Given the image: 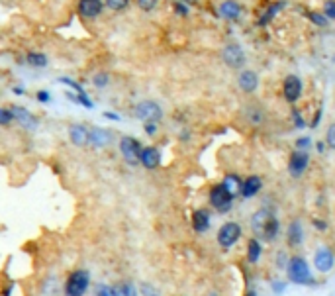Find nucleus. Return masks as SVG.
Returning <instances> with one entry per match:
<instances>
[{"mask_svg": "<svg viewBox=\"0 0 335 296\" xmlns=\"http://www.w3.org/2000/svg\"><path fill=\"white\" fill-rule=\"evenodd\" d=\"M190 226L194 233H208L212 230V212L208 208H196L190 214Z\"/></svg>", "mask_w": 335, "mask_h": 296, "instance_id": "nucleus-11", "label": "nucleus"}, {"mask_svg": "<svg viewBox=\"0 0 335 296\" xmlns=\"http://www.w3.org/2000/svg\"><path fill=\"white\" fill-rule=\"evenodd\" d=\"M159 0H137V6L143 10V12H151L155 6H157Z\"/></svg>", "mask_w": 335, "mask_h": 296, "instance_id": "nucleus-40", "label": "nucleus"}, {"mask_svg": "<svg viewBox=\"0 0 335 296\" xmlns=\"http://www.w3.org/2000/svg\"><path fill=\"white\" fill-rule=\"evenodd\" d=\"M28 63L32 67H45L47 65V55L45 53H28Z\"/></svg>", "mask_w": 335, "mask_h": 296, "instance_id": "nucleus-29", "label": "nucleus"}, {"mask_svg": "<svg viewBox=\"0 0 335 296\" xmlns=\"http://www.w3.org/2000/svg\"><path fill=\"white\" fill-rule=\"evenodd\" d=\"M251 232L255 233V237H259L263 243H274L280 233V220L276 218L274 208L271 206H261L253 216H251Z\"/></svg>", "mask_w": 335, "mask_h": 296, "instance_id": "nucleus-1", "label": "nucleus"}, {"mask_svg": "<svg viewBox=\"0 0 335 296\" xmlns=\"http://www.w3.org/2000/svg\"><path fill=\"white\" fill-rule=\"evenodd\" d=\"M327 20H335V0H325L323 4V12H321Z\"/></svg>", "mask_w": 335, "mask_h": 296, "instance_id": "nucleus-36", "label": "nucleus"}, {"mask_svg": "<svg viewBox=\"0 0 335 296\" xmlns=\"http://www.w3.org/2000/svg\"><path fill=\"white\" fill-rule=\"evenodd\" d=\"M292 120H294V126L298 127V129H302V127H306V120H302V116H300V112L294 108L292 110Z\"/></svg>", "mask_w": 335, "mask_h": 296, "instance_id": "nucleus-42", "label": "nucleus"}, {"mask_svg": "<svg viewBox=\"0 0 335 296\" xmlns=\"http://www.w3.org/2000/svg\"><path fill=\"white\" fill-rule=\"evenodd\" d=\"M36 98H38L42 104H47V102H51V94H49L47 90H40V92L36 94Z\"/></svg>", "mask_w": 335, "mask_h": 296, "instance_id": "nucleus-43", "label": "nucleus"}, {"mask_svg": "<svg viewBox=\"0 0 335 296\" xmlns=\"http://www.w3.org/2000/svg\"><path fill=\"white\" fill-rule=\"evenodd\" d=\"M288 253H286V249H278L276 253H274V267L276 269H280V271H284L286 269V265H288Z\"/></svg>", "mask_w": 335, "mask_h": 296, "instance_id": "nucleus-30", "label": "nucleus"}, {"mask_svg": "<svg viewBox=\"0 0 335 296\" xmlns=\"http://www.w3.org/2000/svg\"><path fill=\"white\" fill-rule=\"evenodd\" d=\"M104 118H108V120H114V122H120L122 118L116 114V112H104Z\"/></svg>", "mask_w": 335, "mask_h": 296, "instance_id": "nucleus-49", "label": "nucleus"}, {"mask_svg": "<svg viewBox=\"0 0 335 296\" xmlns=\"http://www.w3.org/2000/svg\"><path fill=\"white\" fill-rule=\"evenodd\" d=\"M308 18H310V22H312L314 26H317V28H325V26H327V18H325L321 12H308Z\"/></svg>", "mask_w": 335, "mask_h": 296, "instance_id": "nucleus-34", "label": "nucleus"}, {"mask_svg": "<svg viewBox=\"0 0 335 296\" xmlns=\"http://www.w3.org/2000/svg\"><path fill=\"white\" fill-rule=\"evenodd\" d=\"M14 122V114L8 108H0V126H8Z\"/></svg>", "mask_w": 335, "mask_h": 296, "instance_id": "nucleus-37", "label": "nucleus"}, {"mask_svg": "<svg viewBox=\"0 0 335 296\" xmlns=\"http://www.w3.org/2000/svg\"><path fill=\"white\" fill-rule=\"evenodd\" d=\"M106 4H108V8H110V10L122 12V10H126V8H127L129 0H106Z\"/></svg>", "mask_w": 335, "mask_h": 296, "instance_id": "nucleus-35", "label": "nucleus"}, {"mask_svg": "<svg viewBox=\"0 0 335 296\" xmlns=\"http://www.w3.org/2000/svg\"><path fill=\"white\" fill-rule=\"evenodd\" d=\"M312 228L315 232H319V233H325L329 230V226H327V222L323 218H312Z\"/></svg>", "mask_w": 335, "mask_h": 296, "instance_id": "nucleus-38", "label": "nucleus"}, {"mask_svg": "<svg viewBox=\"0 0 335 296\" xmlns=\"http://www.w3.org/2000/svg\"><path fill=\"white\" fill-rule=\"evenodd\" d=\"M92 294L94 296H120L116 284H108V282H96Z\"/></svg>", "mask_w": 335, "mask_h": 296, "instance_id": "nucleus-23", "label": "nucleus"}, {"mask_svg": "<svg viewBox=\"0 0 335 296\" xmlns=\"http://www.w3.org/2000/svg\"><path fill=\"white\" fill-rule=\"evenodd\" d=\"M108 83H110V77H108V73H104V71H100V73H96V75L92 77V85H94L96 88H106Z\"/></svg>", "mask_w": 335, "mask_h": 296, "instance_id": "nucleus-32", "label": "nucleus"}, {"mask_svg": "<svg viewBox=\"0 0 335 296\" xmlns=\"http://www.w3.org/2000/svg\"><path fill=\"white\" fill-rule=\"evenodd\" d=\"M220 14L226 20H237L241 16V4L235 2V0H224L220 4Z\"/></svg>", "mask_w": 335, "mask_h": 296, "instance_id": "nucleus-22", "label": "nucleus"}, {"mask_svg": "<svg viewBox=\"0 0 335 296\" xmlns=\"http://www.w3.org/2000/svg\"><path fill=\"white\" fill-rule=\"evenodd\" d=\"M302 86L304 85H302V81H300L298 75H288L284 79V83H282V94H284V98H286L288 104H296L300 100L302 90H304Z\"/></svg>", "mask_w": 335, "mask_h": 296, "instance_id": "nucleus-12", "label": "nucleus"}, {"mask_svg": "<svg viewBox=\"0 0 335 296\" xmlns=\"http://www.w3.org/2000/svg\"><path fill=\"white\" fill-rule=\"evenodd\" d=\"M12 114H14V122L20 124L24 129H36L38 127V118L24 106H14L12 108Z\"/></svg>", "mask_w": 335, "mask_h": 296, "instance_id": "nucleus-18", "label": "nucleus"}, {"mask_svg": "<svg viewBox=\"0 0 335 296\" xmlns=\"http://www.w3.org/2000/svg\"><path fill=\"white\" fill-rule=\"evenodd\" d=\"M92 286V276L90 271L86 269H73L61 286L63 296H86Z\"/></svg>", "mask_w": 335, "mask_h": 296, "instance_id": "nucleus-3", "label": "nucleus"}, {"mask_svg": "<svg viewBox=\"0 0 335 296\" xmlns=\"http://www.w3.org/2000/svg\"><path fill=\"white\" fill-rule=\"evenodd\" d=\"M69 139L75 147H86L90 143V129L83 124H71L69 126Z\"/></svg>", "mask_w": 335, "mask_h": 296, "instance_id": "nucleus-17", "label": "nucleus"}, {"mask_svg": "<svg viewBox=\"0 0 335 296\" xmlns=\"http://www.w3.org/2000/svg\"><path fill=\"white\" fill-rule=\"evenodd\" d=\"M308 165H310V153L308 151H302V149L290 151V155H288V167H286L288 173H290V177H294V179L302 177L308 171Z\"/></svg>", "mask_w": 335, "mask_h": 296, "instance_id": "nucleus-9", "label": "nucleus"}, {"mask_svg": "<svg viewBox=\"0 0 335 296\" xmlns=\"http://www.w3.org/2000/svg\"><path fill=\"white\" fill-rule=\"evenodd\" d=\"M263 253H265V243L255 235L249 237L247 243H245V261H247V265H259L261 259H263Z\"/></svg>", "mask_w": 335, "mask_h": 296, "instance_id": "nucleus-15", "label": "nucleus"}, {"mask_svg": "<svg viewBox=\"0 0 335 296\" xmlns=\"http://www.w3.org/2000/svg\"><path fill=\"white\" fill-rule=\"evenodd\" d=\"M282 6H284V2L271 4V6H269V10H267V12H265V14L259 18V22H257V24H259V26H267V24H269V22H271V20H272V18H274L278 12H280V8H282Z\"/></svg>", "mask_w": 335, "mask_h": 296, "instance_id": "nucleus-24", "label": "nucleus"}, {"mask_svg": "<svg viewBox=\"0 0 335 296\" xmlns=\"http://www.w3.org/2000/svg\"><path fill=\"white\" fill-rule=\"evenodd\" d=\"M284 271H286V280L290 284H296V286H315L317 284V278L304 255H298V253L290 255Z\"/></svg>", "mask_w": 335, "mask_h": 296, "instance_id": "nucleus-2", "label": "nucleus"}, {"mask_svg": "<svg viewBox=\"0 0 335 296\" xmlns=\"http://www.w3.org/2000/svg\"><path fill=\"white\" fill-rule=\"evenodd\" d=\"M14 288H16V282H8V284H4L2 286V292H0V294H2V296H12V292H14Z\"/></svg>", "mask_w": 335, "mask_h": 296, "instance_id": "nucleus-44", "label": "nucleus"}, {"mask_svg": "<svg viewBox=\"0 0 335 296\" xmlns=\"http://www.w3.org/2000/svg\"><path fill=\"white\" fill-rule=\"evenodd\" d=\"M133 116L141 122H157L159 124L163 118V108L153 100H143L133 108Z\"/></svg>", "mask_w": 335, "mask_h": 296, "instance_id": "nucleus-8", "label": "nucleus"}, {"mask_svg": "<svg viewBox=\"0 0 335 296\" xmlns=\"http://www.w3.org/2000/svg\"><path fill=\"white\" fill-rule=\"evenodd\" d=\"M296 149H302V151H308L310 149V145H312V137L310 135H302V137H298L296 139Z\"/></svg>", "mask_w": 335, "mask_h": 296, "instance_id": "nucleus-39", "label": "nucleus"}, {"mask_svg": "<svg viewBox=\"0 0 335 296\" xmlns=\"http://www.w3.org/2000/svg\"><path fill=\"white\" fill-rule=\"evenodd\" d=\"M325 145L335 151V122H331L325 129Z\"/></svg>", "mask_w": 335, "mask_h": 296, "instance_id": "nucleus-33", "label": "nucleus"}, {"mask_svg": "<svg viewBox=\"0 0 335 296\" xmlns=\"http://www.w3.org/2000/svg\"><path fill=\"white\" fill-rule=\"evenodd\" d=\"M104 10L102 0H79V14L83 18H96Z\"/></svg>", "mask_w": 335, "mask_h": 296, "instance_id": "nucleus-19", "label": "nucleus"}, {"mask_svg": "<svg viewBox=\"0 0 335 296\" xmlns=\"http://www.w3.org/2000/svg\"><path fill=\"white\" fill-rule=\"evenodd\" d=\"M237 85H239V88H241L243 92L251 94V92H255V90H257V86H259V77H257V73H255V71L245 69V71H241V73H239V77H237Z\"/></svg>", "mask_w": 335, "mask_h": 296, "instance_id": "nucleus-20", "label": "nucleus"}, {"mask_svg": "<svg viewBox=\"0 0 335 296\" xmlns=\"http://www.w3.org/2000/svg\"><path fill=\"white\" fill-rule=\"evenodd\" d=\"M116 288H118V294H120V296H139L137 286H135L133 282H129V280H122V282H118V284H116Z\"/></svg>", "mask_w": 335, "mask_h": 296, "instance_id": "nucleus-25", "label": "nucleus"}, {"mask_svg": "<svg viewBox=\"0 0 335 296\" xmlns=\"http://www.w3.org/2000/svg\"><path fill=\"white\" fill-rule=\"evenodd\" d=\"M304 237H306V233H304V224H302V220H292L290 224H288V228H286V245L290 247V249H300L302 247V243H304Z\"/></svg>", "mask_w": 335, "mask_h": 296, "instance_id": "nucleus-13", "label": "nucleus"}, {"mask_svg": "<svg viewBox=\"0 0 335 296\" xmlns=\"http://www.w3.org/2000/svg\"><path fill=\"white\" fill-rule=\"evenodd\" d=\"M90 143H92L94 147H98V149H102V147H106V145L112 143V131L94 126V127L90 129Z\"/></svg>", "mask_w": 335, "mask_h": 296, "instance_id": "nucleus-21", "label": "nucleus"}, {"mask_svg": "<svg viewBox=\"0 0 335 296\" xmlns=\"http://www.w3.org/2000/svg\"><path fill=\"white\" fill-rule=\"evenodd\" d=\"M188 137H190V133H188V131H187V129H185V131H183V135H181V139H183V141H187V139H188Z\"/></svg>", "mask_w": 335, "mask_h": 296, "instance_id": "nucleus-50", "label": "nucleus"}, {"mask_svg": "<svg viewBox=\"0 0 335 296\" xmlns=\"http://www.w3.org/2000/svg\"><path fill=\"white\" fill-rule=\"evenodd\" d=\"M139 165L147 171H153L161 165V151L159 147L155 145H147V147H141V155H139Z\"/></svg>", "mask_w": 335, "mask_h": 296, "instance_id": "nucleus-16", "label": "nucleus"}, {"mask_svg": "<svg viewBox=\"0 0 335 296\" xmlns=\"http://www.w3.org/2000/svg\"><path fill=\"white\" fill-rule=\"evenodd\" d=\"M173 8H175V12H177V14H181V16H188V8H187L183 2H175V6H173Z\"/></svg>", "mask_w": 335, "mask_h": 296, "instance_id": "nucleus-45", "label": "nucleus"}, {"mask_svg": "<svg viewBox=\"0 0 335 296\" xmlns=\"http://www.w3.org/2000/svg\"><path fill=\"white\" fill-rule=\"evenodd\" d=\"M312 265L314 269L319 273V275H327L333 271L335 267V253L329 245H319L315 247L314 251V257H312Z\"/></svg>", "mask_w": 335, "mask_h": 296, "instance_id": "nucleus-6", "label": "nucleus"}, {"mask_svg": "<svg viewBox=\"0 0 335 296\" xmlns=\"http://www.w3.org/2000/svg\"><path fill=\"white\" fill-rule=\"evenodd\" d=\"M243 296H259V294H257V290L251 284H247V288L243 290Z\"/></svg>", "mask_w": 335, "mask_h": 296, "instance_id": "nucleus-48", "label": "nucleus"}, {"mask_svg": "<svg viewBox=\"0 0 335 296\" xmlns=\"http://www.w3.org/2000/svg\"><path fill=\"white\" fill-rule=\"evenodd\" d=\"M241 237H243V226H241L239 222H235V220L224 222V224L218 228V232H216V243H218L220 249H224V251L233 249V247L239 243Z\"/></svg>", "mask_w": 335, "mask_h": 296, "instance_id": "nucleus-5", "label": "nucleus"}, {"mask_svg": "<svg viewBox=\"0 0 335 296\" xmlns=\"http://www.w3.org/2000/svg\"><path fill=\"white\" fill-rule=\"evenodd\" d=\"M286 288H288V280H280V278L271 280V290H272V294L282 296V294L286 292Z\"/></svg>", "mask_w": 335, "mask_h": 296, "instance_id": "nucleus-31", "label": "nucleus"}, {"mask_svg": "<svg viewBox=\"0 0 335 296\" xmlns=\"http://www.w3.org/2000/svg\"><path fill=\"white\" fill-rule=\"evenodd\" d=\"M315 151H317V153H325V151H327L325 141H315Z\"/></svg>", "mask_w": 335, "mask_h": 296, "instance_id": "nucleus-47", "label": "nucleus"}, {"mask_svg": "<svg viewBox=\"0 0 335 296\" xmlns=\"http://www.w3.org/2000/svg\"><path fill=\"white\" fill-rule=\"evenodd\" d=\"M137 290H139L141 296H161V290L155 284H151V282H141L137 286Z\"/></svg>", "mask_w": 335, "mask_h": 296, "instance_id": "nucleus-28", "label": "nucleus"}, {"mask_svg": "<svg viewBox=\"0 0 335 296\" xmlns=\"http://www.w3.org/2000/svg\"><path fill=\"white\" fill-rule=\"evenodd\" d=\"M222 59H224V63H226L228 67H231V69H241L243 63H245V53H243V49H241L237 43H230V45L224 47Z\"/></svg>", "mask_w": 335, "mask_h": 296, "instance_id": "nucleus-14", "label": "nucleus"}, {"mask_svg": "<svg viewBox=\"0 0 335 296\" xmlns=\"http://www.w3.org/2000/svg\"><path fill=\"white\" fill-rule=\"evenodd\" d=\"M141 143L139 139L131 137V135H124L120 139V153L124 157V161L131 167H137L139 165V155H141Z\"/></svg>", "mask_w": 335, "mask_h": 296, "instance_id": "nucleus-7", "label": "nucleus"}, {"mask_svg": "<svg viewBox=\"0 0 335 296\" xmlns=\"http://www.w3.org/2000/svg\"><path fill=\"white\" fill-rule=\"evenodd\" d=\"M206 296H222V294H220V292H218V290H210V292H208V294H206Z\"/></svg>", "mask_w": 335, "mask_h": 296, "instance_id": "nucleus-51", "label": "nucleus"}, {"mask_svg": "<svg viewBox=\"0 0 335 296\" xmlns=\"http://www.w3.org/2000/svg\"><path fill=\"white\" fill-rule=\"evenodd\" d=\"M247 122H249V124H253V126H261V124L265 122V114H263V110H261V108H257V106L249 108V110H247Z\"/></svg>", "mask_w": 335, "mask_h": 296, "instance_id": "nucleus-26", "label": "nucleus"}, {"mask_svg": "<svg viewBox=\"0 0 335 296\" xmlns=\"http://www.w3.org/2000/svg\"><path fill=\"white\" fill-rule=\"evenodd\" d=\"M230 190H233L235 194L239 192V185H241V177L239 175H233V173H230V175H226L224 177V181H222Z\"/></svg>", "mask_w": 335, "mask_h": 296, "instance_id": "nucleus-27", "label": "nucleus"}, {"mask_svg": "<svg viewBox=\"0 0 335 296\" xmlns=\"http://www.w3.org/2000/svg\"><path fill=\"white\" fill-rule=\"evenodd\" d=\"M235 198H237V194L233 190H230L224 183H216L208 190V204H210V208H214L222 216L224 214H230L233 210Z\"/></svg>", "mask_w": 335, "mask_h": 296, "instance_id": "nucleus-4", "label": "nucleus"}, {"mask_svg": "<svg viewBox=\"0 0 335 296\" xmlns=\"http://www.w3.org/2000/svg\"><path fill=\"white\" fill-rule=\"evenodd\" d=\"M181 2H187V4H196L198 0H181Z\"/></svg>", "mask_w": 335, "mask_h": 296, "instance_id": "nucleus-52", "label": "nucleus"}, {"mask_svg": "<svg viewBox=\"0 0 335 296\" xmlns=\"http://www.w3.org/2000/svg\"><path fill=\"white\" fill-rule=\"evenodd\" d=\"M143 129H145V133L147 135H157V129H159V126H157V122H143Z\"/></svg>", "mask_w": 335, "mask_h": 296, "instance_id": "nucleus-41", "label": "nucleus"}, {"mask_svg": "<svg viewBox=\"0 0 335 296\" xmlns=\"http://www.w3.org/2000/svg\"><path fill=\"white\" fill-rule=\"evenodd\" d=\"M321 112H323V108H317V110H315V114H314V120L310 122V127H317V124H319V118H321Z\"/></svg>", "mask_w": 335, "mask_h": 296, "instance_id": "nucleus-46", "label": "nucleus"}, {"mask_svg": "<svg viewBox=\"0 0 335 296\" xmlns=\"http://www.w3.org/2000/svg\"><path fill=\"white\" fill-rule=\"evenodd\" d=\"M261 190H263V177L261 175H249V177L241 179L237 196H241L243 200H251V198L259 196Z\"/></svg>", "mask_w": 335, "mask_h": 296, "instance_id": "nucleus-10", "label": "nucleus"}]
</instances>
